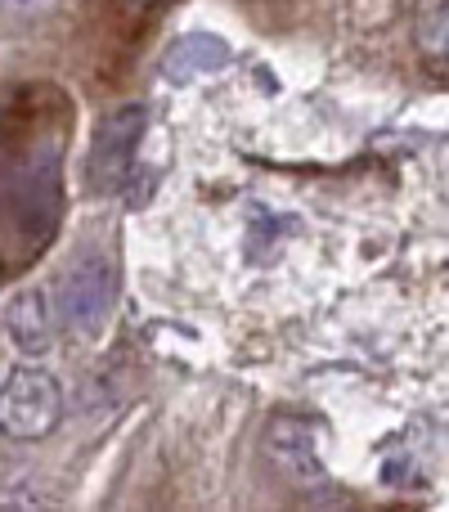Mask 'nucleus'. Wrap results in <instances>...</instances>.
<instances>
[{"instance_id":"nucleus-8","label":"nucleus","mask_w":449,"mask_h":512,"mask_svg":"<svg viewBox=\"0 0 449 512\" xmlns=\"http://www.w3.org/2000/svg\"><path fill=\"white\" fill-rule=\"evenodd\" d=\"M5 5H14V9H32V5H41V0H5Z\"/></svg>"},{"instance_id":"nucleus-7","label":"nucleus","mask_w":449,"mask_h":512,"mask_svg":"<svg viewBox=\"0 0 449 512\" xmlns=\"http://www.w3.org/2000/svg\"><path fill=\"white\" fill-rule=\"evenodd\" d=\"M414 45L427 63L449 68V0H418L414 5Z\"/></svg>"},{"instance_id":"nucleus-4","label":"nucleus","mask_w":449,"mask_h":512,"mask_svg":"<svg viewBox=\"0 0 449 512\" xmlns=\"http://www.w3.org/2000/svg\"><path fill=\"white\" fill-rule=\"evenodd\" d=\"M265 454L270 463L297 486H319L324 481V459H319V441L315 427L301 418H274L265 432Z\"/></svg>"},{"instance_id":"nucleus-2","label":"nucleus","mask_w":449,"mask_h":512,"mask_svg":"<svg viewBox=\"0 0 449 512\" xmlns=\"http://www.w3.org/2000/svg\"><path fill=\"white\" fill-rule=\"evenodd\" d=\"M117 301V265L108 256H81L59 283V315L77 337H99Z\"/></svg>"},{"instance_id":"nucleus-5","label":"nucleus","mask_w":449,"mask_h":512,"mask_svg":"<svg viewBox=\"0 0 449 512\" xmlns=\"http://www.w3.org/2000/svg\"><path fill=\"white\" fill-rule=\"evenodd\" d=\"M5 333L18 346V355H45L54 342V319H50V301L41 288H27L9 301L5 310Z\"/></svg>"},{"instance_id":"nucleus-6","label":"nucleus","mask_w":449,"mask_h":512,"mask_svg":"<svg viewBox=\"0 0 449 512\" xmlns=\"http://www.w3.org/2000/svg\"><path fill=\"white\" fill-rule=\"evenodd\" d=\"M229 63V45L212 32H194L167 54V77L171 81H189V77H207V72H221Z\"/></svg>"},{"instance_id":"nucleus-3","label":"nucleus","mask_w":449,"mask_h":512,"mask_svg":"<svg viewBox=\"0 0 449 512\" xmlns=\"http://www.w3.org/2000/svg\"><path fill=\"white\" fill-rule=\"evenodd\" d=\"M144 135V108L140 104H122L95 126V140L86 153V180L95 194H117L126 185V171L135 162Z\"/></svg>"},{"instance_id":"nucleus-1","label":"nucleus","mask_w":449,"mask_h":512,"mask_svg":"<svg viewBox=\"0 0 449 512\" xmlns=\"http://www.w3.org/2000/svg\"><path fill=\"white\" fill-rule=\"evenodd\" d=\"M63 418V387L45 369H14L0 382V432L14 441H41Z\"/></svg>"}]
</instances>
